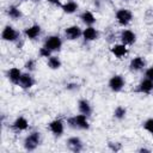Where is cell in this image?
Segmentation results:
<instances>
[{"label":"cell","mask_w":153,"mask_h":153,"mask_svg":"<svg viewBox=\"0 0 153 153\" xmlns=\"http://www.w3.org/2000/svg\"><path fill=\"white\" fill-rule=\"evenodd\" d=\"M38 54H39V56L41 57H50L51 55H53V51L51 50H49L47 47H42V48H39V50H38Z\"/></svg>","instance_id":"26"},{"label":"cell","mask_w":153,"mask_h":153,"mask_svg":"<svg viewBox=\"0 0 153 153\" xmlns=\"http://www.w3.org/2000/svg\"><path fill=\"white\" fill-rule=\"evenodd\" d=\"M1 38L6 42H17L19 39V32L11 25H5L1 31Z\"/></svg>","instance_id":"5"},{"label":"cell","mask_w":153,"mask_h":153,"mask_svg":"<svg viewBox=\"0 0 153 153\" xmlns=\"http://www.w3.org/2000/svg\"><path fill=\"white\" fill-rule=\"evenodd\" d=\"M65 37L69 41H75L82 37V30L78 25H71L65 29Z\"/></svg>","instance_id":"7"},{"label":"cell","mask_w":153,"mask_h":153,"mask_svg":"<svg viewBox=\"0 0 153 153\" xmlns=\"http://www.w3.org/2000/svg\"><path fill=\"white\" fill-rule=\"evenodd\" d=\"M124 85H126V80H124L123 75H121V74L112 75L109 79V82H108V86H109V88L112 92H120V91H122V88L124 87Z\"/></svg>","instance_id":"4"},{"label":"cell","mask_w":153,"mask_h":153,"mask_svg":"<svg viewBox=\"0 0 153 153\" xmlns=\"http://www.w3.org/2000/svg\"><path fill=\"white\" fill-rule=\"evenodd\" d=\"M48 129L55 135V136H61L65 131V123L60 118H56V120H53L51 122H49L48 124Z\"/></svg>","instance_id":"6"},{"label":"cell","mask_w":153,"mask_h":153,"mask_svg":"<svg viewBox=\"0 0 153 153\" xmlns=\"http://www.w3.org/2000/svg\"><path fill=\"white\" fill-rule=\"evenodd\" d=\"M153 91V81L147 79V78H143L140 84L137 85V92L140 93H145V94H148Z\"/></svg>","instance_id":"17"},{"label":"cell","mask_w":153,"mask_h":153,"mask_svg":"<svg viewBox=\"0 0 153 153\" xmlns=\"http://www.w3.org/2000/svg\"><path fill=\"white\" fill-rule=\"evenodd\" d=\"M47 1L50 2V4H53V5H56V6H61L62 5L60 0H47Z\"/></svg>","instance_id":"32"},{"label":"cell","mask_w":153,"mask_h":153,"mask_svg":"<svg viewBox=\"0 0 153 153\" xmlns=\"http://www.w3.org/2000/svg\"><path fill=\"white\" fill-rule=\"evenodd\" d=\"M109 147L112 149V151H120L122 145L120 142H109Z\"/></svg>","instance_id":"29"},{"label":"cell","mask_w":153,"mask_h":153,"mask_svg":"<svg viewBox=\"0 0 153 153\" xmlns=\"http://www.w3.org/2000/svg\"><path fill=\"white\" fill-rule=\"evenodd\" d=\"M145 78L149 79L153 81V66L152 67H148L146 71H145Z\"/></svg>","instance_id":"28"},{"label":"cell","mask_w":153,"mask_h":153,"mask_svg":"<svg viewBox=\"0 0 153 153\" xmlns=\"http://www.w3.org/2000/svg\"><path fill=\"white\" fill-rule=\"evenodd\" d=\"M24 67H25V69L27 71V72H32V71H35V67H36V62H35V60H27L26 62H25V65H24Z\"/></svg>","instance_id":"27"},{"label":"cell","mask_w":153,"mask_h":153,"mask_svg":"<svg viewBox=\"0 0 153 153\" xmlns=\"http://www.w3.org/2000/svg\"><path fill=\"white\" fill-rule=\"evenodd\" d=\"M99 36V32L98 30L94 27V26H86L84 30H82V38L86 41V42H92V41H96Z\"/></svg>","instance_id":"13"},{"label":"cell","mask_w":153,"mask_h":153,"mask_svg":"<svg viewBox=\"0 0 153 153\" xmlns=\"http://www.w3.org/2000/svg\"><path fill=\"white\" fill-rule=\"evenodd\" d=\"M47 65H48V67H49L50 69H59V68L61 67L62 62H61L60 57H57V56H55V55H51L50 57H48Z\"/></svg>","instance_id":"23"},{"label":"cell","mask_w":153,"mask_h":153,"mask_svg":"<svg viewBox=\"0 0 153 153\" xmlns=\"http://www.w3.org/2000/svg\"><path fill=\"white\" fill-rule=\"evenodd\" d=\"M143 129L146 131H148L151 135H153V117H149L147 118L145 122H143Z\"/></svg>","instance_id":"25"},{"label":"cell","mask_w":153,"mask_h":153,"mask_svg":"<svg viewBox=\"0 0 153 153\" xmlns=\"http://www.w3.org/2000/svg\"><path fill=\"white\" fill-rule=\"evenodd\" d=\"M67 124H68V127H71V128H73V129H76V124H75L74 116H73V117H68V118H67Z\"/></svg>","instance_id":"30"},{"label":"cell","mask_w":153,"mask_h":153,"mask_svg":"<svg viewBox=\"0 0 153 153\" xmlns=\"http://www.w3.org/2000/svg\"><path fill=\"white\" fill-rule=\"evenodd\" d=\"M116 20L121 26H127L133 20V13L128 8H120L116 11Z\"/></svg>","instance_id":"2"},{"label":"cell","mask_w":153,"mask_h":153,"mask_svg":"<svg viewBox=\"0 0 153 153\" xmlns=\"http://www.w3.org/2000/svg\"><path fill=\"white\" fill-rule=\"evenodd\" d=\"M61 8H62V11H63L65 13H67V14H73L74 12L78 11L79 5H78L75 1H73V0H68V1H66L65 4L61 5Z\"/></svg>","instance_id":"22"},{"label":"cell","mask_w":153,"mask_h":153,"mask_svg":"<svg viewBox=\"0 0 153 153\" xmlns=\"http://www.w3.org/2000/svg\"><path fill=\"white\" fill-rule=\"evenodd\" d=\"M110 51H111V54H112L115 57L122 59V57H124V56L128 54V48H127V45L123 44V43H116V44H114V45L110 48Z\"/></svg>","instance_id":"11"},{"label":"cell","mask_w":153,"mask_h":153,"mask_svg":"<svg viewBox=\"0 0 153 153\" xmlns=\"http://www.w3.org/2000/svg\"><path fill=\"white\" fill-rule=\"evenodd\" d=\"M120 39H121V43H123L126 45H131L136 41V35L134 31H131L129 29H124L120 33Z\"/></svg>","instance_id":"8"},{"label":"cell","mask_w":153,"mask_h":153,"mask_svg":"<svg viewBox=\"0 0 153 153\" xmlns=\"http://www.w3.org/2000/svg\"><path fill=\"white\" fill-rule=\"evenodd\" d=\"M12 128L14 130H17V131H24V130H26L29 128V121L24 116H19L13 121Z\"/></svg>","instance_id":"16"},{"label":"cell","mask_w":153,"mask_h":153,"mask_svg":"<svg viewBox=\"0 0 153 153\" xmlns=\"http://www.w3.org/2000/svg\"><path fill=\"white\" fill-rule=\"evenodd\" d=\"M44 47H47L49 50L54 51H60L62 48V39L59 35H50L44 39Z\"/></svg>","instance_id":"3"},{"label":"cell","mask_w":153,"mask_h":153,"mask_svg":"<svg viewBox=\"0 0 153 153\" xmlns=\"http://www.w3.org/2000/svg\"><path fill=\"white\" fill-rule=\"evenodd\" d=\"M41 31H42L41 26L38 24H33L24 29V36L29 39H36L41 35Z\"/></svg>","instance_id":"12"},{"label":"cell","mask_w":153,"mask_h":153,"mask_svg":"<svg viewBox=\"0 0 153 153\" xmlns=\"http://www.w3.org/2000/svg\"><path fill=\"white\" fill-rule=\"evenodd\" d=\"M79 18L86 26H93V24L96 23V17L91 11H84L79 16Z\"/></svg>","instance_id":"19"},{"label":"cell","mask_w":153,"mask_h":153,"mask_svg":"<svg viewBox=\"0 0 153 153\" xmlns=\"http://www.w3.org/2000/svg\"><path fill=\"white\" fill-rule=\"evenodd\" d=\"M66 87H67V90H76L78 88V84H67Z\"/></svg>","instance_id":"31"},{"label":"cell","mask_w":153,"mask_h":153,"mask_svg":"<svg viewBox=\"0 0 153 153\" xmlns=\"http://www.w3.org/2000/svg\"><path fill=\"white\" fill-rule=\"evenodd\" d=\"M6 13H7V16H8L11 19H13V20H18V19H20V18L23 17L22 10H20L18 6H16V5L8 6L7 10H6Z\"/></svg>","instance_id":"21"},{"label":"cell","mask_w":153,"mask_h":153,"mask_svg":"<svg viewBox=\"0 0 153 153\" xmlns=\"http://www.w3.org/2000/svg\"><path fill=\"white\" fill-rule=\"evenodd\" d=\"M33 85H35V79H33V76L31 75V72H25V73H23L22 76H20V80H19L18 86L22 87L23 90H29V88H31Z\"/></svg>","instance_id":"9"},{"label":"cell","mask_w":153,"mask_h":153,"mask_svg":"<svg viewBox=\"0 0 153 153\" xmlns=\"http://www.w3.org/2000/svg\"><path fill=\"white\" fill-rule=\"evenodd\" d=\"M139 152H151L149 149H147V148H140L139 149Z\"/></svg>","instance_id":"33"},{"label":"cell","mask_w":153,"mask_h":153,"mask_svg":"<svg viewBox=\"0 0 153 153\" xmlns=\"http://www.w3.org/2000/svg\"><path fill=\"white\" fill-rule=\"evenodd\" d=\"M67 146H68V148H69L72 152H80V151H82V148H84V143H82L81 139L78 137V136H72V137H69V139L67 140Z\"/></svg>","instance_id":"14"},{"label":"cell","mask_w":153,"mask_h":153,"mask_svg":"<svg viewBox=\"0 0 153 153\" xmlns=\"http://www.w3.org/2000/svg\"><path fill=\"white\" fill-rule=\"evenodd\" d=\"M126 115H127V109L124 108V106H122V105H118L115 110H114V117L116 118V120H123L124 117H126Z\"/></svg>","instance_id":"24"},{"label":"cell","mask_w":153,"mask_h":153,"mask_svg":"<svg viewBox=\"0 0 153 153\" xmlns=\"http://www.w3.org/2000/svg\"><path fill=\"white\" fill-rule=\"evenodd\" d=\"M23 72L18 68V67H12L7 71V79L13 84V85H18L20 76H22Z\"/></svg>","instance_id":"15"},{"label":"cell","mask_w":153,"mask_h":153,"mask_svg":"<svg viewBox=\"0 0 153 153\" xmlns=\"http://www.w3.org/2000/svg\"><path fill=\"white\" fill-rule=\"evenodd\" d=\"M74 120H75V124H76V128L78 129H88L90 128V122H88V116L84 115V114H79V115H75L74 116Z\"/></svg>","instance_id":"18"},{"label":"cell","mask_w":153,"mask_h":153,"mask_svg":"<svg viewBox=\"0 0 153 153\" xmlns=\"http://www.w3.org/2000/svg\"><path fill=\"white\" fill-rule=\"evenodd\" d=\"M78 109L80 111V114H84L86 116H91L92 114V105L90 104V102L87 99H80L78 102Z\"/></svg>","instance_id":"20"},{"label":"cell","mask_w":153,"mask_h":153,"mask_svg":"<svg viewBox=\"0 0 153 153\" xmlns=\"http://www.w3.org/2000/svg\"><path fill=\"white\" fill-rule=\"evenodd\" d=\"M146 67V60L142 56H135L129 62V71L130 72H140Z\"/></svg>","instance_id":"10"},{"label":"cell","mask_w":153,"mask_h":153,"mask_svg":"<svg viewBox=\"0 0 153 153\" xmlns=\"http://www.w3.org/2000/svg\"><path fill=\"white\" fill-rule=\"evenodd\" d=\"M41 143V133L39 131H31L24 139V148L26 151H35Z\"/></svg>","instance_id":"1"}]
</instances>
